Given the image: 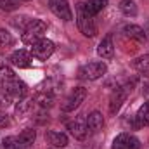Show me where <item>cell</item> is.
<instances>
[{
    "instance_id": "cell-10",
    "label": "cell",
    "mask_w": 149,
    "mask_h": 149,
    "mask_svg": "<svg viewBox=\"0 0 149 149\" xmlns=\"http://www.w3.org/2000/svg\"><path fill=\"white\" fill-rule=\"evenodd\" d=\"M102 125H104V118H102V114L99 111H94V113L88 114V118H87V130L90 134L101 132L102 130Z\"/></svg>"
},
{
    "instance_id": "cell-17",
    "label": "cell",
    "mask_w": 149,
    "mask_h": 149,
    "mask_svg": "<svg viewBox=\"0 0 149 149\" xmlns=\"http://www.w3.org/2000/svg\"><path fill=\"white\" fill-rule=\"evenodd\" d=\"M35 139H37V132H35L33 128H26V130H23V132L19 134V137H17V141H19L23 146H26V148H30V146L35 142Z\"/></svg>"
},
{
    "instance_id": "cell-4",
    "label": "cell",
    "mask_w": 149,
    "mask_h": 149,
    "mask_svg": "<svg viewBox=\"0 0 149 149\" xmlns=\"http://www.w3.org/2000/svg\"><path fill=\"white\" fill-rule=\"evenodd\" d=\"M56 50V45L52 40H47V38H42L40 42H37L35 45H31V56L38 59V61H47Z\"/></svg>"
},
{
    "instance_id": "cell-23",
    "label": "cell",
    "mask_w": 149,
    "mask_h": 149,
    "mask_svg": "<svg viewBox=\"0 0 149 149\" xmlns=\"http://www.w3.org/2000/svg\"><path fill=\"white\" fill-rule=\"evenodd\" d=\"M132 66H134V70H137V71H141V73H148L149 71V56H141V57H137V59L132 63Z\"/></svg>"
},
{
    "instance_id": "cell-9",
    "label": "cell",
    "mask_w": 149,
    "mask_h": 149,
    "mask_svg": "<svg viewBox=\"0 0 149 149\" xmlns=\"http://www.w3.org/2000/svg\"><path fill=\"white\" fill-rule=\"evenodd\" d=\"M31 61H33V56L31 52L28 50H16L12 56H10V63L16 66V68H30L31 66Z\"/></svg>"
},
{
    "instance_id": "cell-26",
    "label": "cell",
    "mask_w": 149,
    "mask_h": 149,
    "mask_svg": "<svg viewBox=\"0 0 149 149\" xmlns=\"http://www.w3.org/2000/svg\"><path fill=\"white\" fill-rule=\"evenodd\" d=\"M19 2L21 0H0V9L5 12H12L19 7Z\"/></svg>"
},
{
    "instance_id": "cell-25",
    "label": "cell",
    "mask_w": 149,
    "mask_h": 149,
    "mask_svg": "<svg viewBox=\"0 0 149 149\" xmlns=\"http://www.w3.org/2000/svg\"><path fill=\"white\" fill-rule=\"evenodd\" d=\"M3 149H28L26 146H23L17 137H7L3 139Z\"/></svg>"
},
{
    "instance_id": "cell-2",
    "label": "cell",
    "mask_w": 149,
    "mask_h": 149,
    "mask_svg": "<svg viewBox=\"0 0 149 149\" xmlns=\"http://www.w3.org/2000/svg\"><path fill=\"white\" fill-rule=\"evenodd\" d=\"M47 31V24L40 19H31L30 24L23 30L21 40L24 45H35L37 42H40L43 38V33Z\"/></svg>"
},
{
    "instance_id": "cell-27",
    "label": "cell",
    "mask_w": 149,
    "mask_h": 149,
    "mask_svg": "<svg viewBox=\"0 0 149 149\" xmlns=\"http://www.w3.org/2000/svg\"><path fill=\"white\" fill-rule=\"evenodd\" d=\"M12 42H14V38H12V35L7 30H0V49L12 45Z\"/></svg>"
},
{
    "instance_id": "cell-20",
    "label": "cell",
    "mask_w": 149,
    "mask_h": 149,
    "mask_svg": "<svg viewBox=\"0 0 149 149\" xmlns=\"http://www.w3.org/2000/svg\"><path fill=\"white\" fill-rule=\"evenodd\" d=\"M33 99H21L17 104H16V108H14V111H16V114H17V118H21L23 114H26V113L30 111V108L33 106Z\"/></svg>"
},
{
    "instance_id": "cell-16",
    "label": "cell",
    "mask_w": 149,
    "mask_h": 149,
    "mask_svg": "<svg viewBox=\"0 0 149 149\" xmlns=\"http://www.w3.org/2000/svg\"><path fill=\"white\" fill-rule=\"evenodd\" d=\"M108 5V0H88L85 2V10L90 14V16H95L99 12H102Z\"/></svg>"
},
{
    "instance_id": "cell-6",
    "label": "cell",
    "mask_w": 149,
    "mask_h": 149,
    "mask_svg": "<svg viewBox=\"0 0 149 149\" xmlns=\"http://www.w3.org/2000/svg\"><path fill=\"white\" fill-rule=\"evenodd\" d=\"M50 10L63 21H71L73 19V10L68 3V0H49Z\"/></svg>"
},
{
    "instance_id": "cell-24",
    "label": "cell",
    "mask_w": 149,
    "mask_h": 149,
    "mask_svg": "<svg viewBox=\"0 0 149 149\" xmlns=\"http://www.w3.org/2000/svg\"><path fill=\"white\" fill-rule=\"evenodd\" d=\"M12 101H14V97L10 95L9 88H7V87H2V88H0V109H5Z\"/></svg>"
},
{
    "instance_id": "cell-7",
    "label": "cell",
    "mask_w": 149,
    "mask_h": 149,
    "mask_svg": "<svg viewBox=\"0 0 149 149\" xmlns=\"http://www.w3.org/2000/svg\"><path fill=\"white\" fill-rule=\"evenodd\" d=\"M85 97H87V88H83V87H76L73 92L68 95V99L64 101V104H63V111H66V113L74 111V109L85 101Z\"/></svg>"
},
{
    "instance_id": "cell-14",
    "label": "cell",
    "mask_w": 149,
    "mask_h": 149,
    "mask_svg": "<svg viewBox=\"0 0 149 149\" xmlns=\"http://www.w3.org/2000/svg\"><path fill=\"white\" fill-rule=\"evenodd\" d=\"M123 33H125V37L132 38V40H137V42H146L148 40L146 31L141 26H137V24H127L123 28Z\"/></svg>"
},
{
    "instance_id": "cell-15",
    "label": "cell",
    "mask_w": 149,
    "mask_h": 149,
    "mask_svg": "<svg viewBox=\"0 0 149 149\" xmlns=\"http://www.w3.org/2000/svg\"><path fill=\"white\" fill-rule=\"evenodd\" d=\"M97 54L102 57V59H111L113 54H114V43H113L111 37H106L97 47Z\"/></svg>"
},
{
    "instance_id": "cell-22",
    "label": "cell",
    "mask_w": 149,
    "mask_h": 149,
    "mask_svg": "<svg viewBox=\"0 0 149 149\" xmlns=\"http://www.w3.org/2000/svg\"><path fill=\"white\" fill-rule=\"evenodd\" d=\"M12 80H16V74L14 71L9 68V66H0V83L2 85H7V83H10Z\"/></svg>"
},
{
    "instance_id": "cell-21",
    "label": "cell",
    "mask_w": 149,
    "mask_h": 149,
    "mask_svg": "<svg viewBox=\"0 0 149 149\" xmlns=\"http://www.w3.org/2000/svg\"><path fill=\"white\" fill-rule=\"evenodd\" d=\"M52 101H54V97H52L50 92H40L37 97H35V102H37L40 108H50L52 106Z\"/></svg>"
},
{
    "instance_id": "cell-13",
    "label": "cell",
    "mask_w": 149,
    "mask_h": 149,
    "mask_svg": "<svg viewBox=\"0 0 149 149\" xmlns=\"http://www.w3.org/2000/svg\"><path fill=\"white\" fill-rule=\"evenodd\" d=\"M45 139H47L49 144L54 146V148H66V146H68V137H66V134H63V132L49 130V132L45 134Z\"/></svg>"
},
{
    "instance_id": "cell-3",
    "label": "cell",
    "mask_w": 149,
    "mask_h": 149,
    "mask_svg": "<svg viewBox=\"0 0 149 149\" xmlns=\"http://www.w3.org/2000/svg\"><path fill=\"white\" fill-rule=\"evenodd\" d=\"M106 71H108V66L104 63H88L80 68L78 78L80 80H97V78L104 76Z\"/></svg>"
},
{
    "instance_id": "cell-8",
    "label": "cell",
    "mask_w": 149,
    "mask_h": 149,
    "mask_svg": "<svg viewBox=\"0 0 149 149\" xmlns=\"http://www.w3.org/2000/svg\"><path fill=\"white\" fill-rule=\"evenodd\" d=\"M113 149H141V142L130 134H120L113 141Z\"/></svg>"
},
{
    "instance_id": "cell-1",
    "label": "cell",
    "mask_w": 149,
    "mask_h": 149,
    "mask_svg": "<svg viewBox=\"0 0 149 149\" xmlns=\"http://www.w3.org/2000/svg\"><path fill=\"white\" fill-rule=\"evenodd\" d=\"M76 24L80 28V31L85 35V37H95L97 33V26L94 23V16H90L87 10H85V3L80 2L76 5Z\"/></svg>"
},
{
    "instance_id": "cell-29",
    "label": "cell",
    "mask_w": 149,
    "mask_h": 149,
    "mask_svg": "<svg viewBox=\"0 0 149 149\" xmlns=\"http://www.w3.org/2000/svg\"><path fill=\"white\" fill-rule=\"evenodd\" d=\"M24 2H30V0H24Z\"/></svg>"
},
{
    "instance_id": "cell-28",
    "label": "cell",
    "mask_w": 149,
    "mask_h": 149,
    "mask_svg": "<svg viewBox=\"0 0 149 149\" xmlns=\"http://www.w3.org/2000/svg\"><path fill=\"white\" fill-rule=\"evenodd\" d=\"M9 125H10L9 116H7L5 113H0V128H5V127H9Z\"/></svg>"
},
{
    "instance_id": "cell-12",
    "label": "cell",
    "mask_w": 149,
    "mask_h": 149,
    "mask_svg": "<svg viewBox=\"0 0 149 149\" xmlns=\"http://www.w3.org/2000/svg\"><path fill=\"white\" fill-rule=\"evenodd\" d=\"M5 87L9 88L10 95H12L14 99H17V101L24 99V95H26V92H28L26 83H23V81H19V80H12V81H10V83H7Z\"/></svg>"
},
{
    "instance_id": "cell-5",
    "label": "cell",
    "mask_w": 149,
    "mask_h": 149,
    "mask_svg": "<svg viewBox=\"0 0 149 149\" xmlns=\"http://www.w3.org/2000/svg\"><path fill=\"white\" fill-rule=\"evenodd\" d=\"M130 90H132L130 85H127V87H118V88L113 90L111 97H109V113H111V114H116V113L120 111V108H121V104L125 102V99H127V95H128Z\"/></svg>"
},
{
    "instance_id": "cell-18",
    "label": "cell",
    "mask_w": 149,
    "mask_h": 149,
    "mask_svg": "<svg viewBox=\"0 0 149 149\" xmlns=\"http://www.w3.org/2000/svg\"><path fill=\"white\" fill-rule=\"evenodd\" d=\"M135 120H137V123H139L141 127H149V102H144V104L139 108Z\"/></svg>"
},
{
    "instance_id": "cell-11",
    "label": "cell",
    "mask_w": 149,
    "mask_h": 149,
    "mask_svg": "<svg viewBox=\"0 0 149 149\" xmlns=\"http://www.w3.org/2000/svg\"><path fill=\"white\" fill-rule=\"evenodd\" d=\"M68 130H70V134L73 135L74 139H78V141H83V139L87 137V134H88L87 123H83V121H80V120L70 121V123H68Z\"/></svg>"
},
{
    "instance_id": "cell-19",
    "label": "cell",
    "mask_w": 149,
    "mask_h": 149,
    "mask_svg": "<svg viewBox=\"0 0 149 149\" xmlns=\"http://www.w3.org/2000/svg\"><path fill=\"white\" fill-rule=\"evenodd\" d=\"M120 10H121L125 16H128V17L137 16V5H135L134 0H121V2H120Z\"/></svg>"
}]
</instances>
